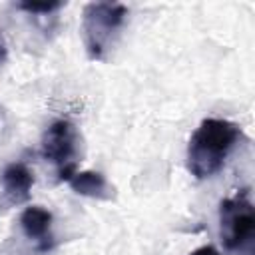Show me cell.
Returning a JSON list of instances; mask_svg holds the SVG:
<instances>
[{
  "mask_svg": "<svg viewBox=\"0 0 255 255\" xmlns=\"http://www.w3.org/2000/svg\"><path fill=\"white\" fill-rule=\"evenodd\" d=\"M128 18V8L118 2H90L82 12V36L92 60H104Z\"/></svg>",
  "mask_w": 255,
  "mask_h": 255,
  "instance_id": "7a4b0ae2",
  "label": "cell"
},
{
  "mask_svg": "<svg viewBox=\"0 0 255 255\" xmlns=\"http://www.w3.org/2000/svg\"><path fill=\"white\" fill-rule=\"evenodd\" d=\"M66 183L72 187V191H76L78 195H84V197L112 199V195H114L112 185L108 183L106 175H102L100 171H76Z\"/></svg>",
  "mask_w": 255,
  "mask_h": 255,
  "instance_id": "52a82bcc",
  "label": "cell"
},
{
  "mask_svg": "<svg viewBox=\"0 0 255 255\" xmlns=\"http://www.w3.org/2000/svg\"><path fill=\"white\" fill-rule=\"evenodd\" d=\"M4 52H6V48H4V42H2V36H0V60L4 58Z\"/></svg>",
  "mask_w": 255,
  "mask_h": 255,
  "instance_id": "30bf717a",
  "label": "cell"
},
{
  "mask_svg": "<svg viewBox=\"0 0 255 255\" xmlns=\"http://www.w3.org/2000/svg\"><path fill=\"white\" fill-rule=\"evenodd\" d=\"M42 157L56 167L58 179L68 181L78 169V131L72 122L56 120L42 135Z\"/></svg>",
  "mask_w": 255,
  "mask_h": 255,
  "instance_id": "277c9868",
  "label": "cell"
},
{
  "mask_svg": "<svg viewBox=\"0 0 255 255\" xmlns=\"http://www.w3.org/2000/svg\"><path fill=\"white\" fill-rule=\"evenodd\" d=\"M241 139V128L229 120H203L187 145V169L197 179L215 175L227 161L229 153Z\"/></svg>",
  "mask_w": 255,
  "mask_h": 255,
  "instance_id": "6da1fadb",
  "label": "cell"
},
{
  "mask_svg": "<svg viewBox=\"0 0 255 255\" xmlns=\"http://www.w3.org/2000/svg\"><path fill=\"white\" fill-rule=\"evenodd\" d=\"M64 4L62 2H20L18 10H24L28 14H42V16H50L52 12L60 10Z\"/></svg>",
  "mask_w": 255,
  "mask_h": 255,
  "instance_id": "ba28073f",
  "label": "cell"
},
{
  "mask_svg": "<svg viewBox=\"0 0 255 255\" xmlns=\"http://www.w3.org/2000/svg\"><path fill=\"white\" fill-rule=\"evenodd\" d=\"M20 229L26 239L34 241L38 251H48L54 245L52 237V213L40 205H30L20 215Z\"/></svg>",
  "mask_w": 255,
  "mask_h": 255,
  "instance_id": "5b68a950",
  "label": "cell"
},
{
  "mask_svg": "<svg viewBox=\"0 0 255 255\" xmlns=\"http://www.w3.org/2000/svg\"><path fill=\"white\" fill-rule=\"evenodd\" d=\"M34 175L24 163H10L2 171V187L10 203H24L30 197Z\"/></svg>",
  "mask_w": 255,
  "mask_h": 255,
  "instance_id": "8992f818",
  "label": "cell"
},
{
  "mask_svg": "<svg viewBox=\"0 0 255 255\" xmlns=\"http://www.w3.org/2000/svg\"><path fill=\"white\" fill-rule=\"evenodd\" d=\"M189 255H221L215 247H211V245H203V247H199V249H195V251H191Z\"/></svg>",
  "mask_w": 255,
  "mask_h": 255,
  "instance_id": "9c48e42d",
  "label": "cell"
},
{
  "mask_svg": "<svg viewBox=\"0 0 255 255\" xmlns=\"http://www.w3.org/2000/svg\"><path fill=\"white\" fill-rule=\"evenodd\" d=\"M219 235L227 251L253 255L255 251V209L247 189L237 191L219 203Z\"/></svg>",
  "mask_w": 255,
  "mask_h": 255,
  "instance_id": "3957f363",
  "label": "cell"
}]
</instances>
